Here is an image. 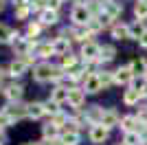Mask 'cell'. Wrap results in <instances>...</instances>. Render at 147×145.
Segmentation results:
<instances>
[{
  "instance_id": "83f0119b",
  "label": "cell",
  "mask_w": 147,
  "mask_h": 145,
  "mask_svg": "<svg viewBox=\"0 0 147 145\" xmlns=\"http://www.w3.org/2000/svg\"><path fill=\"white\" fill-rule=\"evenodd\" d=\"M42 134H44V139H57V136H61V130L49 121V123L42 127Z\"/></svg>"
},
{
  "instance_id": "ac0fdd59",
  "label": "cell",
  "mask_w": 147,
  "mask_h": 145,
  "mask_svg": "<svg viewBox=\"0 0 147 145\" xmlns=\"http://www.w3.org/2000/svg\"><path fill=\"white\" fill-rule=\"evenodd\" d=\"M141 99H143V95L138 90H134L132 86H127V90H123V103L125 106H136Z\"/></svg>"
},
{
  "instance_id": "4316f807",
  "label": "cell",
  "mask_w": 147,
  "mask_h": 145,
  "mask_svg": "<svg viewBox=\"0 0 147 145\" xmlns=\"http://www.w3.org/2000/svg\"><path fill=\"white\" fill-rule=\"evenodd\" d=\"M0 42L2 44H11L13 42V29L9 24H2V22H0Z\"/></svg>"
},
{
  "instance_id": "f546056e",
  "label": "cell",
  "mask_w": 147,
  "mask_h": 145,
  "mask_svg": "<svg viewBox=\"0 0 147 145\" xmlns=\"http://www.w3.org/2000/svg\"><path fill=\"white\" fill-rule=\"evenodd\" d=\"M99 81H101V86L103 88H110L112 84H114V72H108V70H99Z\"/></svg>"
},
{
  "instance_id": "60d3db41",
  "label": "cell",
  "mask_w": 147,
  "mask_h": 145,
  "mask_svg": "<svg viewBox=\"0 0 147 145\" xmlns=\"http://www.w3.org/2000/svg\"><path fill=\"white\" fill-rule=\"evenodd\" d=\"M2 9H5V0H0V11H2Z\"/></svg>"
},
{
  "instance_id": "7bdbcfd3",
  "label": "cell",
  "mask_w": 147,
  "mask_h": 145,
  "mask_svg": "<svg viewBox=\"0 0 147 145\" xmlns=\"http://www.w3.org/2000/svg\"><path fill=\"white\" fill-rule=\"evenodd\" d=\"M143 77H145V79H147V70H145V75H143Z\"/></svg>"
},
{
  "instance_id": "f35d334b",
  "label": "cell",
  "mask_w": 147,
  "mask_h": 145,
  "mask_svg": "<svg viewBox=\"0 0 147 145\" xmlns=\"http://www.w3.org/2000/svg\"><path fill=\"white\" fill-rule=\"evenodd\" d=\"M7 75H9V70H7V68H2V66H0V84H2V79H5Z\"/></svg>"
},
{
  "instance_id": "1f68e13d",
  "label": "cell",
  "mask_w": 147,
  "mask_h": 145,
  "mask_svg": "<svg viewBox=\"0 0 147 145\" xmlns=\"http://www.w3.org/2000/svg\"><path fill=\"white\" fill-rule=\"evenodd\" d=\"M88 33H90V35H97V33H101V31H103V24H101V20L99 18H92L90 22H88Z\"/></svg>"
},
{
  "instance_id": "74e56055",
  "label": "cell",
  "mask_w": 147,
  "mask_h": 145,
  "mask_svg": "<svg viewBox=\"0 0 147 145\" xmlns=\"http://www.w3.org/2000/svg\"><path fill=\"white\" fill-rule=\"evenodd\" d=\"M138 46H141V48H147V31L143 33V37H141V40H138Z\"/></svg>"
},
{
  "instance_id": "ffe728a7",
  "label": "cell",
  "mask_w": 147,
  "mask_h": 145,
  "mask_svg": "<svg viewBox=\"0 0 147 145\" xmlns=\"http://www.w3.org/2000/svg\"><path fill=\"white\" fill-rule=\"evenodd\" d=\"M59 68L64 72L73 70V68H77V55L75 53H68V55H61L59 57Z\"/></svg>"
},
{
  "instance_id": "4dcf8cb0",
  "label": "cell",
  "mask_w": 147,
  "mask_h": 145,
  "mask_svg": "<svg viewBox=\"0 0 147 145\" xmlns=\"http://www.w3.org/2000/svg\"><path fill=\"white\" fill-rule=\"evenodd\" d=\"M29 5H18V7H13V16H16V20H26L29 18Z\"/></svg>"
},
{
  "instance_id": "30bf717a",
  "label": "cell",
  "mask_w": 147,
  "mask_h": 145,
  "mask_svg": "<svg viewBox=\"0 0 147 145\" xmlns=\"http://www.w3.org/2000/svg\"><path fill=\"white\" fill-rule=\"evenodd\" d=\"M103 112H105V108H101V106H90V108H86L88 123H90V125H99L101 119H103Z\"/></svg>"
},
{
  "instance_id": "6da1fadb",
  "label": "cell",
  "mask_w": 147,
  "mask_h": 145,
  "mask_svg": "<svg viewBox=\"0 0 147 145\" xmlns=\"http://www.w3.org/2000/svg\"><path fill=\"white\" fill-rule=\"evenodd\" d=\"M70 20H73V26H88V22L92 20V13L88 11L86 5H75L70 11Z\"/></svg>"
},
{
  "instance_id": "277c9868",
  "label": "cell",
  "mask_w": 147,
  "mask_h": 145,
  "mask_svg": "<svg viewBox=\"0 0 147 145\" xmlns=\"http://www.w3.org/2000/svg\"><path fill=\"white\" fill-rule=\"evenodd\" d=\"M84 103H86V92H84V88L70 86V88H68V106L75 108V110H81Z\"/></svg>"
},
{
  "instance_id": "3957f363",
  "label": "cell",
  "mask_w": 147,
  "mask_h": 145,
  "mask_svg": "<svg viewBox=\"0 0 147 145\" xmlns=\"http://www.w3.org/2000/svg\"><path fill=\"white\" fill-rule=\"evenodd\" d=\"M99 51H101V44H97V42H86V44H81V51H79V55H81V60H84V64H92V62H97L99 60Z\"/></svg>"
},
{
  "instance_id": "8992f818",
  "label": "cell",
  "mask_w": 147,
  "mask_h": 145,
  "mask_svg": "<svg viewBox=\"0 0 147 145\" xmlns=\"http://www.w3.org/2000/svg\"><path fill=\"white\" fill-rule=\"evenodd\" d=\"M132 81H134V72H132L129 64L119 66L117 70H114V84H119V86H129Z\"/></svg>"
},
{
  "instance_id": "8d00e7d4",
  "label": "cell",
  "mask_w": 147,
  "mask_h": 145,
  "mask_svg": "<svg viewBox=\"0 0 147 145\" xmlns=\"http://www.w3.org/2000/svg\"><path fill=\"white\" fill-rule=\"evenodd\" d=\"M7 125H11V121H9V117H7L5 112L0 110V130H5Z\"/></svg>"
},
{
  "instance_id": "484cf974",
  "label": "cell",
  "mask_w": 147,
  "mask_h": 145,
  "mask_svg": "<svg viewBox=\"0 0 147 145\" xmlns=\"http://www.w3.org/2000/svg\"><path fill=\"white\" fill-rule=\"evenodd\" d=\"M42 29H44V24L40 22V20H37V22H29L26 24V37H29V40H35V37L42 33Z\"/></svg>"
},
{
  "instance_id": "b9f144b4",
  "label": "cell",
  "mask_w": 147,
  "mask_h": 145,
  "mask_svg": "<svg viewBox=\"0 0 147 145\" xmlns=\"http://www.w3.org/2000/svg\"><path fill=\"white\" fill-rule=\"evenodd\" d=\"M24 145H40V143H24Z\"/></svg>"
},
{
  "instance_id": "9a60e30c",
  "label": "cell",
  "mask_w": 147,
  "mask_h": 145,
  "mask_svg": "<svg viewBox=\"0 0 147 145\" xmlns=\"http://www.w3.org/2000/svg\"><path fill=\"white\" fill-rule=\"evenodd\" d=\"M51 101L61 106V103H68V88L66 86H55L51 90Z\"/></svg>"
},
{
  "instance_id": "d6a6232c",
  "label": "cell",
  "mask_w": 147,
  "mask_h": 145,
  "mask_svg": "<svg viewBox=\"0 0 147 145\" xmlns=\"http://www.w3.org/2000/svg\"><path fill=\"white\" fill-rule=\"evenodd\" d=\"M26 5H29L31 11H35V13H42V11L49 9V7H46V0H29Z\"/></svg>"
},
{
  "instance_id": "2e32d148",
  "label": "cell",
  "mask_w": 147,
  "mask_h": 145,
  "mask_svg": "<svg viewBox=\"0 0 147 145\" xmlns=\"http://www.w3.org/2000/svg\"><path fill=\"white\" fill-rule=\"evenodd\" d=\"M136 125H138V119H136L134 115H123L121 117V123H119V127L123 130V134L136 132Z\"/></svg>"
},
{
  "instance_id": "52a82bcc",
  "label": "cell",
  "mask_w": 147,
  "mask_h": 145,
  "mask_svg": "<svg viewBox=\"0 0 147 145\" xmlns=\"http://www.w3.org/2000/svg\"><path fill=\"white\" fill-rule=\"evenodd\" d=\"M108 136H110V130H105L103 125H90V130H88V139H90V143H94V145L105 143Z\"/></svg>"
},
{
  "instance_id": "e575fe53",
  "label": "cell",
  "mask_w": 147,
  "mask_h": 145,
  "mask_svg": "<svg viewBox=\"0 0 147 145\" xmlns=\"http://www.w3.org/2000/svg\"><path fill=\"white\" fill-rule=\"evenodd\" d=\"M61 141H64V145H79L81 136L79 134H61Z\"/></svg>"
},
{
  "instance_id": "8fae6325",
  "label": "cell",
  "mask_w": 147,
  "mask_h": 145,
  "mask_svg": "<svg viewBox=\"0 0 147 145\" xmlns=\"http://www.w3.org/2000/svg\"><path fill=\"white\" fill-rule=\"evenodd\" d=\"M99 90H103V86L99 81V75L94 72V75H90V77L84 81V92H86V95H97Z\"/></svg>"
},
{
  "instance_id": "f1b7e54d",
  "label": "cell",
  "mask_w": 147,
  "mask_h": 145,
  "mask_svg": "<svg viewBox=\"0 0 147 145\" xmlns=\"http://www.w3.org/2000/svg\"><path fill=\"white\" fill-rule=\"evenodd\" d=\"M68 121H70V117H68L66 112H61V110H59V112H55V115L51 117V123H53V125H57L59 130H61L64 125H66Z\"/></svg>"
},
{
  "instance_id": "603a6c76",
  "label": "cell",
  "mask_w": 147,
  "mask_h": 145,
  "mask_svg": "<svg viewBox=\"0 0 147 145\" xmlns=\"http://www.w3.org/2000/svg\"><path fill=\"white\" fill-rule=\"evenodd\" d=\"M129 68H132V72H134V77H143L147 70V60H143V57H138V60L129 62Z\"/></svg>"
},
{
  "instance_id": "44dd1931",
  "label": "cell",
  "mask_w": 147,
  "mask_h": 145,
  "mask_svg": "<svg viewBox=\"0 0 147 145\" xmlns=\"http://www.w3.org/2000/svg\"><path fill=\"white\" fill-rule=\"evenodd\" d=\"M145 31H147V24L145 22H138V20L132 22V24H129V40H136V42H138Z\"/></svg>"
},
{
  "instance_id": "ee69618b",
  "label": "cell",
  "mask_w": 147,
  "mask_h": 145,
  "mask_svg": "<svg viewBox=\"0 0 147 145\" xmlns=\"http://www.w3.org/2000/svg\"><path fill=\"white\" fill-rule=\"evenodd\" d=\"M143 2H147V0H143Z\"/></svg>"
},
{
  "instance_id": "d6986e66",
  "label": "cell",
  "mask_w": 147,
  "mask_h": 145,
  "mask_svg": "<svg viewBox=\"0 0 147 145\" xmlns=\"http://www.w3.org/2000/svg\"><path fill=\"white\" fill-rule=\"evenodd\" d=\"M103 11L108 13L112 20H117V18H121V13H123V5H121V2H117V0H110V2H105Z\"/></svg>"
},
{
  "instance_id": "cb8c5ba5",
  "label": "cell",
  "mask_w": 147,
  "mask_h": 145,
  "mask_svg": "<svg viewBox=\"0 0 147 145\" xmlns=\"http://www.w3.org/2000/svg\"><path fill=\"white\" fill-rule=\"evenodd\" d=\"M35 55H37V57H42V60H49L51 55H55V48H53V42H42L40 46H37Z\"/></svg>"
},
{
  "instance_id": "7a4b0ae2",
  "label": "cell",
  "mask_w": 147,
  "mask_h": 145,
  "mask_svg": "<svg viewBox=\"0 0 147 145\" xmlns=\"http://www.w3.org/2000/svg\"><path fill=\"white\" fill-rule=\"evenodd\" d=\"M2 112L9 117L11 123L13 121H20V119H26L29 117V103H9V106L2 108Z\"/></svg>"
},
{
  "instance_id": "ba28073f",
  "label": "cell",
  "mask_w": 147,
  "mask_h": 145,
  "mask_svg": "<svg viewBox=\"0 0 147 145\" xmlns=\"http://www.w3.org/2000/svg\"><path fill=\"white\" fill-rule=\"evenodd\" d=\"M119 123H121V117H119V112H117L114 108H105L103 119H101V123H99V125H103L105 130H112V127H119Z\"/></svg>"
},
{
  "instance_id": "d4e9b609",
  "label": "cell",
  "mask_w": 147,
  "mask_h": 145,
  "mask_svg": "<svg viewBox=\"0 0 147 145\" xmlns=\"http://www.w3.org/2000/svg\"><path fill=\"white\" fill-rule=\"evenodd\" d=\"M134 18L138 20V22H145V20H147V2L136 0V5H134Z\"/></svg>"
},
{
  "instance_id": "d590c367",
  "label": "cell",
  "mask_w": 147,
  "mask_h": 145,
  "mask_svg": "<svg viewBox=\"0 0 147 145\" xmlns=\"http://www.w3.org/2000/svg\"><path fill=\"white\" fill-rule=\"evenodd\" d=\"M64 5V0H46V7L53 9V11H59V7Z\"/></svg>"
},
{
  "instance_id": "7402d4cb",
  "label": "cell",
  "mask_w": 147,
  "mask_h": 145,
  "mask_svg": "<svg viewBox=\"0 0 147 145\" xmlns=\"http://www.w3.org/2000/svg\"><path fill=\"white\" fill-rule=\"evenodd\" d=\"M40 22H42L44 26H53V24L59 22V16H57V11H53V9H46V11L40 13Z\"/></svg>"
},
{
  "instance_id": "5b68a950",
  "label": "cell",
  "mask_w": 147,
  "mask_h": 145,
  "mask_svg": "<svg viewBox=\"0 0 147 145\" xmlns=\"http://www.w3.org/2000/svg\"><path fill=\"white\" fill-rule=\"evenodd\" d=\"M2 95H5V99L9 103H20V99H22V95H24V88H22V84H9L2 88Z\"/></svg>"
},
{
  "instance_id": "5bb4252c",
  "label": "cell",
  "mask_w": 147,
  "mask_h": 145,
  "mask_svg": "<svg viewBox=\"0 0 147 145\" xmlns=\"http://www.w3.org/2000/svg\"><path fill=\"white\" fill-rule=\"evenodd\" d=\"M53 48H55V55H68L70 53V40L64 35H57L55 40H53Z\"/></svg>"
},
{
  "instance_id": "836d02e7",
  "label": "cell",
  "mask_w": 147,
  "mask_h": 145,
  "mask_svg": "<svg viewBox=\"0 0 147 145\" xmlns=\"http://www.w3.org/2000/svg\"><path fill=\"white\" fill-rule=\"evenodd\" d=\"M79 130H81V127L77 125V123H75L73 119H70V121L66 123V125L61 127V134H79Z\"/></svg>"
},
{
  "instance_id": "4fadbf2b",
  "label": "cell",
  "mask_w": 147,
  "mask_h": 145,
  "mask_svg": "<svg viewBox=\"0 0 147 145\" xmlns=\"http://www.w3.org/2000/svg\"><path fill=\"white\" fill-rule=\"evenodd\" d=\"M117 57V46L114 44H103L101 46V51H99V64H108V62H112Z\"/></svg>"
},
{
  "instance_id": "e0dca14e",
  "label": "cell",
  "mask_w": 147,
  "mask_h": 145,
  "mask_svg": "<svg viewBox=\"0 0 147 145\" xmlns=\"http://www.w3.org/2000/svg\"><path fill=\"white\" fill-rule=\"evenodd\" d=\"M44 115H49L46 112V103H42V101H31L29 103V119H42Z\"/></svg>"
},
{
  "instance_id": "7c38bea8",
  "label": "cell",
  "mask_w": 147,
  "mask_h": 145,
  "mask_svg": "<svg viewBox=\"0 0 147 145\" xmlns=\"http://www.w3.org/2000/svg\"><path fill=\"white\" fill-rule=\"evenodd\" d=\"M110 35L114 37V40H129V24H125V22H117L114 26L110 29Z\"/></svg>"
},
{
  "instance_id": "ab89813d",
  "label": "cell",
  "mask_w": 147,
  "mask_h": 145,
  "mask_svg": "<svg viewBox=\"0 0 147 145\" xmlns=\"http://www.w3.org/2000/svg\"><path fill=\"white\" fill-rule=\"evenodd\" d=\"M7 143V134H5V130H0V145H5Z\"/></svg>"
},
{
  "instance_id": "9c48e42d",
  "label": "cell",
  "mask_w": 147,
  "mask_h": 145,
  "mask_svg": "<svg viewBox=\"0 0 147 145\" xmlns=\"http://www.w3.org/2000/svg\"><path fill=\"white\" fill-rule=\"evenodd\" d=\"M7 70H9V77H22V75L29 70V66H26V62L22 60V57H16V60L7 66Z\"/></svg>"
}]
</instances>
